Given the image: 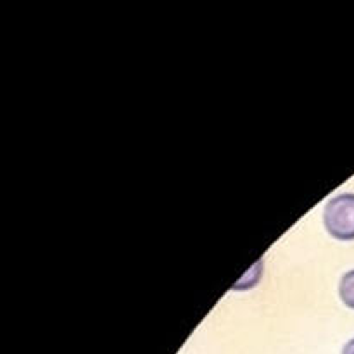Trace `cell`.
<instances>
[{"label": "cell", "instance_id": "1", "mask_svg": "<svg viewBox=\"0 0 354 354\" xmlns=\"http://www.w3.org/2000/svg\"><path fill=\"white\" fill-rule=\"evenodd\" d=\"M324 223L334 239L354 241V194L332 197L324 209Z\"/></svg>", "mask_w": 354, "mask_h": 354}, {"label": "cell", "instance_id": "2", "mask_svg": "<svg viewBox=\"0 0 354 354\" xmlns=\"http://www.w3.org/2000/svg\"><path fill=\"white\" fill-rule=\"evenodd\" d=\"M339 296H341L342 303L348 308L354 310V270L346 273L339 283Z\"/></svg>", "mask_w": 354, "mask_h": 354}, {"label": "cell", "instance_id": "3", "mask_svg": "<svg viewBox=\"0 0 354 354\" xmlns=\"http://www.w3.org/2000/svg\"><path fill=\"white\" fill-rule=\"evenodd\" d=\"M342 354H354V339L348 342V344L344 346V349H342Z\"/></svg>", "mask_w": 354, "mask_h": 354}]
</instances>
